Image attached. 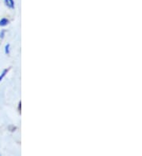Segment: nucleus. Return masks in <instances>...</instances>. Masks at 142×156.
Wrapping results in <instances>:
<instances>
[{"instance_id":"nucleus-5","label":"nucleus","mask_w":142,"mask_h":156,"mask_svg":"<svg viewBox=\"0 0 142 156\" xmlns=\"http://www.w3.org/2000/svg\"><path fill=\"white\" fill-rule=\"evenodd\" d=\"M5 35H6V30L5 29H2L0 31V39L1 40H3L4 37H5Z\"/></svg>"},{"instance_id":"nucleus-3","label":"nucleus","mask_w":142,"mask_h":156,"mask_svg":"<svg viewBox=\"0 0 142 156\" xmlns=\"http://www.w3.org/2000/svg\"><path fill=\"white\" fill-rule=\"evenodd\" d=\"M9 69L10 68L4 69L3 70H2V72L1 73V74H0V82H2V80L4 79V77L6 76V74H7L8 72H9Z\"/></svg>"},{"instance_id":"nucleus-2","label":"nucleus","mask_w":142,"mask_h":156,"mask_svg":"<svg viewBox=\"0 0 142 156\" xmlns=\"http://www.w3.org/2000/svg\"><path fill=\"white\" fill-rule=\"evenodd\" d=\"M9 24V20L8 19V18H6V17H2V18L0 19V27L3 28V27L7 26Z\"/></svg>"},{"instance_id":"nucleus-6","label":"nucleus","mask_w":142,"mask_h":156,"mask_svg":"<svg viewBox=\"0 0 142 156\" xmlns=\"http://www.w3.org/2000/svg\"><path fill=\"white\" fill-rule=\"evenodd\" d=\"M21 101H19V103H18V111H19V113H21Z\"/></svg>"},{"instance_id":"nucleus-4","label":"nucleus","mask_w":142,"mask_h":156,"mask_svg":"<svg viewBox=\"0 0 142 156\" xmlns=\"http://www.w3.org/2000/svg\"><path fill=\"white\" fill-rule=\"evenodd\" d=\"M4 51H5V54L9 55V54H10V44H6V46H5V48H4Z\"/></svg>"},{"instance_id":"nucleus-1","label":"nucleus","mask_w":142,"mask_h":156,"mask_svg":"<svg viewBox=\"0 0 142 156\" xmlns=\"http://www.w3.org/2000/svg\"><path fill=\"white\" fill-rule=\"evenodd\" d=\"M4 3L10 10H13L15 8V4H14V1L13 0H3Z\"/></svg>"}]
</instances>
